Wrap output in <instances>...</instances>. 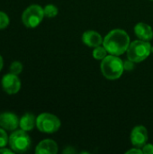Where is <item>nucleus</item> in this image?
Wrapping results in <instances>:
<instances>
[{
    "instance_id": "obj_1",
    "label": "nucleus",
    "mask_w": 153,
    "mask_h": 154,
    "mask_svg": "<svg viewBox=\"0 0 153 154\" xmlns=\"http://www.w3.org/2000/svg\"><path fill=\"white\" fill-rule=\"evenodd\" d=\"M103 45L110 54L120 56L127 51L130 45V38L125 31L115 29L104 38Z\"/></svg>"
},
{
    "instance_id": "obj_2",
    "label": "nucleus",
    "mask_w": 153,
    "mask_h": 154,
    "mask_svg": "<svg viewBox=\"0 0 153 154\" xmlns=\"http://www.w3.org/2000/svg\"><path fill=\"white\" fill-rule=\"evenodd\" d=\"M102 74L108 79H117L124 72V62L115 55L110 54L102 60L101 62Z\"/></svg>"
},
{
    "instance_id": "obj_3",
    "label": "nucleus",
    "mask_w": 153,
    "mask_h": 154,
    "mask_svg": "<svg viewBox=\"0 0 153 154\" xmlns=\"http://www.w3.org/2000/svg\"><path fill=\"white\" fill-rule=\"evenodd\" d=\"M151 52V45L149 42L137 40L130 43L127 49V57L130 60L142 62L145 60Z\"/></svg>"
},
{
    "instance_id": "obj_4",
    "label": "nucleus",
    "mask_w": 153,
    "mask_h": 154,
    "mask_svg": "<svg viewBox=\"0 0 153 154\" xmlns=\"http://www.w3.org/2000/svg\"><path fill=\"white\" fill-rule=\"evenodd\" d=\"M9 146L16 153H24L32 146V140L24 130H14L9 136Z\"/></svg>"
},
{
    "instance_id": "obj_5",
    "label": "nucleus",
    "mask_w": 153,
    "mask_h": 154,
    "mask_svg": "<svg viewBox=\"0 0 153 154\" xmlns=\"http://www.w3.org/2000/svg\"><path fill=\"white\" fill-rule=\"evenodd\" d=\"M44 16V10L41 5H32L23 11L22 21L27 28H35L41 23Z\"/></svg>"
},
{
    "instance_id": "obj_6",
    "label": "nucleus",
    "mask_w": 153,
    "mask_h": 154,
    "mask_svg": "<svg viewBox=\"0 0 153 154\" xmlns=\"http://www.w3.org/2000/svg\"><path fill=\"white\" fill-rule=\"evenodd\" d=\"M36 127L44 134H54L60 127V119L49 113H42L36 117Z\"/></svg>"
},
{
    "instance_id": "obj_7",
    "label": "nucleus",
    "mask_w": 153,
    "mask_h": 154,
    "mask_svg": "<svg viewBox=\"0 0 153 154\" xmlns=\"http://www.w3.org/2000/svg\"><path fill=\"white\" fill-rule=\"evenodd\" d=\"M1 85L3 90L5 93L9 95H14L19 92L21 88V80L17 75L9 72L2 78Z\"/></svg>"
},
{
    "instance_id": "obj_8",
    "label": "nucleus",
    "mask_w": 153,
    "mask_h": 154,
    "mask_svg": "<svg viewBox=\"0 0 153 154\" xmlns=\"http://www.w3.org/2000/svg\"><path fill=\"white\" fill-rule=\"evenodd\" d=\"M148 141L147 129L142 125L135 126L131 134V142L134 147L142 148Z\"/></svg>"
},
{
    "instance_id": "obj_9",
    "label": "nucleus",
    "mask_w": 153,
    "mask_h": 154,
    "mask_svg": "<svg viewBox=\"0 0 153 154\" xmlns=\"http://www.w3.org/2000/svg\"><path fill=\"white\" fill-rule=\"evenodd\" d=\"M18 116L11 112H4L0 114V127L5 131H14L19 126Z\"/></svg>"
},
{
    "instance_id": "obj_10",
    "label": "nucleus",
    "mask_w": 153,
    "mask_h": 154,
    "mask_svg": "<svg viewBox=\"0 0 153 154\" xmlns=\"http://www.w3.org/2000/svg\"><path fill=\"white\" fill-rule=\"evenodd\" d=\"M82 41L88 47L96 48L97 46H100L103 43L104 39L97 32L90 30V31H87L83 33Z\"/></svg>"
},
{
    "instance_id": "obj_11",
    "label": "nucleus",
    "mask_w": 153,
    "mask_h": 154,
    "mask_svg": "<svg viewBox=\"0 0 153 154\" xmlns=\"http://www.w3.org/2000/svg\"><path fill=\"white\" fill-rule=\"evenodd\" d=\"M58 152V145L51 139H45L39 143L35 148L36 154H56Z\"/></svg>"
},
{
    "instance_id": "obj_12",
    "label": "nucleus",
    "mask_w": 153,
    "mask_h": 154,
    "mask_svg": "<svg viewBox=\"0 0 153 154\" xmlns=\"http://www.w3.org/2000/svg\"><path fill=\"white\" fill-rule=\"evenodd\" d=\"M134 32L136 36L142 41L150 42L152 40V28L145 23H138L134 27Z\"/></svg>"
},
{
    "instance_id": "obj_13",
    "label": "nucleus",
    "mask_w": 153,
    "mask_h": 154,
    "mask_svg": "<svg viewBox=\"0 0 153 154\" xmlns=\"http://www.w3.org/2000/svg\"><path fill=\"white\" fill-rule=\"evenodd\" d=\"M19 126L22 130L26 132L32 131L34 126H36V117L31 113L24 114L19 121Z\"/></svg>"
},
{
    "instance_id": "obj_14",
    "label": "nucleus",
    "mask_w": 153,
    "mask_h": 154,
    "mask_svg": "<svg viewBox=\"0 0 153 154\" xmlns=\"http://www.w3.org/2000/svg\"><path fill=\"white\" fill-rule=\"evenodd\" d=\"M107 51L106 49L103 46H97L96 48H94V51H93V57L96 60H103L105 59L107 55Z\"/></svg>"
},
{
    "instance_id": "obj_15",
    "label": "nucleus",
    "mask_w": 153,
    "mask_h": 154,
    "mask_svg": "<svg viewBox=\"0 0 153 154\" xmlns=\"http://www.w3.org/2000/svg\"><path fill=\"white\" fill-rule=\"evenodd\" d=\"M43 10H44V15L48 18H53L59 13L57 6H55L54 5H47L43 8Z\"/></svg>"
},
{
    "instance_id": "obj_16",
    "label": "nucleus",
    "mask_w": 153,
    "mask_h": 154,
    "mask_svg": "<svg viewBox=\"0 0 153 154\" xmlns=\"http://www.w3.org/2000/svg\"><path fill=\"white\" fill-rule=\"evenodd\" d=\"M23 64L18 61V60H14V62H12V64L10 65V68H9V70L11 73L14 74V75H19L22 71H23Z\"/></svg>"
},
{
    "instance_id": "obj_17",
    "label": "nucleus",
    "mask_w": 153,
    "mask_h": 154,
    "mask_svg": "<svg viewBox=\"0 0 153 154\" xmlns=\"http://www.w3.org/2000/svg\"><path fill=\"white\" fill-rule=\"evenodd\" d=\"M9 143V137L5 132V130L0 127V148L5 147Z\"/></svg>"
},
{
    "instance_id": "obj_18",
    "label": "nucleus",
    "mask_w": 153,
    "mask_h": 154,
    "mask_svg": "<svg viewBox=\"0 0 153 154\" xmlns=\"http://www.w3.org/2000/svg\"><path fill=\"white\" fill-rule=\"evenodd\" d=\"M9 17L8 15L5 13L0 11V30H3L5 28H6L9 24Z\"/></svg>"
},
{
    "instance_id": "obj_19",
    "label": "nucleus",
    "mask_w": 153,
    "mask_h": 154,
    "mask_svg": "<svg viewBox=\"0 0 153 154\" xmlns=\"http://www.w3.org/2000/svg\"><path fill=\"white\" fill-rule=\"evenodd\" d=\"M133 68H134V62L133 61L130 60L129 59L127 60L124 61V69L125 70H132V69H133Z\"/></svg>"
},
{
    "instance_id": "obj_20",
    "label": "nucleus",
    "mask_w": 153,
    "mask_h": 154,
    "mask_svg": "<svg viewBox=\"0 0 153 154\" xmlns=\"http://www.w3.org/2000/svg\"><path fill=\"white\" fill-rule=\"evenodd\" d=\"M142 153L144 154H153V144L148 143L142 147Z\"/></svg>"
},
{
    "instance_id": "obj_21",
    "label": "nucleus",
    "mask_w": 153,
    "mask_h": 154,
    "mask_svg": "<svg viewBox=\"0 0 153 154\" xmlns=\"http://www.w3.org/2000/svg\"><path fill=\"white\" fill-rule=\"evenodd\" d=\"M132 154V153H136V154H142V150H140V148H133V149H131L129 150L128 152H126V154Z\"/></svg>"
},
{
    "instance_id": "obj_22",
    "label": "nucleus",
    "mask_w": 153,
    "mask_h": 154,
    "mask_svg": "<svg viewBox=\"0 0 153 154\" xmlns=\"http://www.w3.org/2000/svg\"><path fill=\"white\" fill-rule=\"evenodd\" d=\"M14 151L10 148V149H6L5 147H2L0 148V154L1 153H13Z\"/></svg>"
},
{
    "instance_id": "obj_23",
    "label": "nucleus",
    "mask_w": 153,
    "mask_h": 154,
    "mask_svg": "<svg viewBox=\"0 0 153 154\" xmlns=\"http://www.w3.org/2000/svg\"><path fill=\"white\" fill-rule=\"evenodd\" d=\"M76 153L77 152L72 148V147H67L64 151H63V153H66V154H68V153Z\"/></svg>"
},
{
    "instance_id": "obj_24",
    "label": "nucleus",
    "mask_w": 153,
    "mask_h": 154,
    "mask_svg": "<svg viewBox=\"0 0 153 154\" xmlns=\"http://www.w3.org/2000/svg\"><path fill=\"white\" fill-rule=\"evenodd\" d=\"M3 66H4V60H3V57L0 55V71L3 69Z\"/></svg>"
},
{
    "instance_id": "obj_25",
    "label": "nucleus",
    "mask_w": 153,
    "mask_h": 154,
    "mask_svg": "<svg viewBox=\"0 0 153 154\" xmlns=\"http://www.w3.org/2000/svg\"><path fill=\"white\" fill-rule=\"evenodd\" d=\"M151 1H152V0H151Z\"/></svg>"
}]
</instances>
